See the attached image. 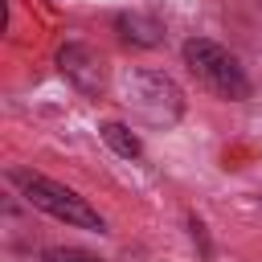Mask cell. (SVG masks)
I'll return each mask as SVG.
<instances>
[{
	"label": "cell",
	"mask_w": 262,
	"mask_h": 262,
	"mask_svg": "<svg viewBox=\"0 0 262 262\" xmlns=\"http://www.w3.org/2000/svg\"><path fill=\"white\" fill-rule=\"evenodd\" d=\"M184 66L217 98H229V102L250 98V78H246V70L237 66V57L225 45H217L209 37H192V41H184Z\"/></svg>",
	"instance_id": "6da1fadb"
},
{
	"label": "cell",
	"mask_w": 262,
	"mask_h": 262,
	"mask_svg": "<svg viewBox=\"0 0 262 262\" xmlns=\"http://www.w3.org/2000/svg\"><path fill=\"white\" fill-rule=\"evenodd\" d=\"M123 102L151 127H172L184 115V94L172 78L156 74V70H127L119 82Z\"/></svg>",
	"instance_id": "7a4b0ae2"
},
{
	"label": "cell",
	"mask_w": 262,
	"mask_h": 262,
	"mask_svg": "<svg viewBox=\"0 0 262 262\" xmlns=\"http://www.w3.org/2000/svg\"><path fill=\"white\" fill-rule=\"evenodd\" d=\"M12 184L25 192V201L33 209H41V213H49V217H57V221H66L74 229H98V233L106 229V221L98 217V209H90L86 196H78L74 188L57 184V180H45L37 172H12Z\"/></svg>",
	"instance_id": "3957f363"
},
{
	"label": "cell",
	"mask_w": 262,
	"mask_h": 262,
	"mask_svg": "<svg viewBox=\"0 0 262 262\" xmlns=\"http://www.w3.org/2000/svg\"><path fill=\"white\" fill-rule=\"evenodd\" d=\"M57 66H61V74H66L82 94H102V90H106V61H102V53H94L90 45H78V41L61 45Z\"/></svg>",
	"instance_id": "277c9868"
},
{
	"label": "cell",
	"mask_w": 262,
	"mask_h": 262,
	"mask_svg": "<svg viewBox=\"0 0 262 262\" xmlns=\"http://www.w3.org/2000/svg\"><path fill=\"white\" fill-rule=\"evenodd\" d=\"M102 139H106V147H111L115 156H123V160H135V156L143 151L139 135H135L131 127H123V123H102Z\"/></svg>",
	"instance_id": "5b68a950"
},
{
	"label": "cell",
	"mask_w": 262,
	"mask_h": 262,
	"mask_svg": "<svg viewBox=\"0 0 262 262\" xmlns=\"http://www.w3.org/2000/svg\"><path fill=\"white\" fill-rule=\"evenodd\" d=\"M119 29H127V33H123V37H127V41H131V37H135V41H139V45H156V41H160V37H156V33H160V29H156V25H151V20H139V16H123V20H119Z\"/></svg>",
	"instance_id": "8992f818"
},
{
	"label": "cell",
	"mask_w": 262,
	"mask_h": 262,
	"mask_svg": "<svg viewBox=\"0 0 262 262\" xmlns=\"http://www.w3.org/2000/svg\"><path fill=\"white\" fill-rule=\"evenodd\" d=\"M57 262H94V258H82V254H70V258H57Z\"/></svg>",
	"instance_id": "52a82bcc"
}]
</instances>
